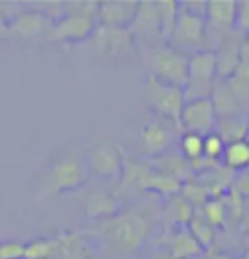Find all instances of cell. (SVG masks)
<instances>
[{
  "label": "cell",
  "mask_w": 249,
  "mask_h": 259,
  "mask_svg": "<svg viewBox=\"0 0 249 259\" xmlns=\"http://www.w3.org/2000/svg\"><path fill=\"white\" fill-rule=\"evenodd\" d=\"M217 82V58L214 52H196L190 57L188 84L184 87V101L210 97Z\"/></svg>",
  "instance_id": "cell-4"
},
{
  "label": "cell",
  "mask_w": 249,
  "mask_h": 259,
  "mask_svg": "<svg viewBox=\"0 0 249 259\" xmlns=\"http://www.w3.org/2000/svg\"><path fill=\"white\" fill-rule=\"evenodd\" d=\"M247 142H249V133H247Z\"/></svg>",
  "instance_id": "cell-36"
},
{
  "label": "cell",
  "mask_w": 249,
  "mask_h": 259,
  "mask_svg": "<svg viewBox=\"0 0 249 259\" xmlns=\"http://www.w3.org/2000/svg\"><path fill=\"white\" fill-rule=\"evenodd\" d=\"M87 213L92 219H111L118 213V205L116 201L113 200V196L106 193H94L91 194L89 201H87Z\"/></svg>",
  "instance_id": "cell-19"
},
{
  "label": "cell",
  "mask_w": 249,
  "mask_h": 259,
  "mask_svg": "<svg viewBox=\"0 0 249 259\" xmlns=\"http://www.w3.org/2000/svg\"><path fill=\"white\" fill-rule=\"evenodd\" d=\"M179 150L188 162L203 157V137L193 132H184L179 140Z\"/></svg>",
  "instance_id": "cell-23"
},
{
  "label": "cell",
  "mask_w": 249,
  "mask_h": 259,
  "mask_svg": "<svg viewBox=\"0 0 249 259\" xmlns=\"http://www.w3.org/2000/svg\"><path fill=\"white\" fill-rule=\"evenodd\" d=\"M24 246L19 242H0V259H22Z\"/></svg>",
  "instance_id": "cell-28"
},
{
  "label": "cell",
  "mask_w": 249,
  "mask_h": 259,
  "mask_svg": "<svg viewBox=\"0 0 249 259\" xmlns=\"http://www.w3.org/2000/svg\"><path fill=\"white\" fill-rule=\"evenodd\" d=\"M140 142L144 152L149 157H159L169 149L173 137L168 128L159 121H150L142 126L140 130Z\"/></svg>",
  "instance_id": "cell-14"
},
{
  "label": "cell",
  "mask_w": 249,
  "mask_h": 259,
  "mask_svg": "<svg viewBox=\"0 0 249 259\" xmlns=\"http://www.w3.org/2000/svg\"><path fill=\"white\" fill-rule=\"evenodd\" d=\"M217 113L210 97L186 101L181 111V128L205 137L215 132Z\"/></svg>",
  "instance_id": "cell-8"
},
{
  "label": "cell",
  "mask_w": 249,
  "mask_h": 259,
  "mask_svg": "<svg viewBox=\"0 0 249 259\" xmlns=\"http://www.w3.org/2000/svg\"><path fill=\"white\" fill-rule=\"evenodd\" d=\"M145 87L147 101L152 106V109L160 116L171 119L176 128H181V111L184 103H186L183 87L162 82L154 75H149Z\"/></svg>",
  "instance_id": "cell-5"
},
{
  "label": "cell",
  "mask_w": 249,
  "mask_h": 259,
  "mask_svg": "<svg viewBox=\"0 0 249 259\" xmlns=\"http://www.w3.org/2000/svg\"><path fill=\"white\" fill-rule=\"evenodd\" d=\"M201 215L212 227H222L225 222V215H227L224 200H220V198L206 200L205 205L201 206Z\"/></svg>",
  "instance_id": "cell-25"
},
{
  "label": "cell",
  "mask_w": 249,
  "mask_h": 259,
  "mask_svg": "<svg viewBox=\"0 0 249 259\" xmlns=\"http://www.w3.org/2000/svg\"><path fill=\"white\" fill-rule=\"evenodd\" d=\"M89 178V167L80 157H63L50 167L46 174V194L73 191L84 186Z\"/></svg>",
  "instance_id": "cell-6"
},
{
  "label": "cell",
  "mask_w": 249,
  "mask_h": 259,
  "mask_svg": "<svg viewBox=\"0 0 249 259\" xmlns=\"http://www.w3.org/2000/svg\"><path fill=\"white\" fill-rule=\"evenodd\" d=\"M89 164L87 167L94 170L96 174L104 176V178H118L123 176V162L124 157L116 147L101 145L91 150L89 154Z\"/></svg>",
  "instance_id": "cell-13"
},
{
  "label": "cell",
  "mask_w": 249,
  "mask_h": 259,
  "mask_svg": "<svg viewBox=\"0 0 249 259\" xmlns=\"http://www.w3.org/2000/svg\"><path fill=\"white\" fill-rule=\"evenodd\" d=\"M209 259H236V257L229 256V254H212Z\"/></svg>",
  "instance_id": "cell-32"
},
{
  "label": "cell",
  "mask_w": 249,
  "mask_h": 259,
  "mask_svg": "<svg viewBox=\"0 0 249 259\" xmlns=\"http://www.w3.org/2000/svg\"><path fill=\"white\" fill-rule=\"evenodd\" d=\"M236 27H237L239 31L247 32V34H249V0H242V2H237Z\"/></svg>",
  "instance_id": "cell-29"
},
{
  "label": "cell",
  "mask_w": 249,
  "mask_h": 259,
  "mask_svg": "<svg viewBox=\"0 0 249 259\" xmlns=\"http://www.w3.org/2000/svg\"><path fill=\"white\" fill-rule=\"evenodd\" d=\"M237 72H239V73H242V75L249 80V68H237Z\"/></svg>",
  "instance_id": "cell-33"
},
{
  "label": "cell",
  "mask_w": 249,
  "mask_h": 259,
  "mask_svg": "<svg viewBox=\"0 0 249 259\" xmlns=\"http://www.w3.org/2000/svg\"><path fill=\"white\" fill-rule=\"evenodd\" d=\"M215 133L225 143L247 140L249 133V114H232V116H219L215 124Z\"/></svg>",
  "instance_id": "cell-15"
},
{
  "label": "cell",
  "mask_w": 249,
  "mask_h": 259,
  "mask_svg": "<svg viewBox=\"0 0 249 259\" xmlns=\"http://www.w3.org/2000/svg\"><path fill=\"white\" fill-rule=\"evenodd\" d=\"M206 2L201 0H188L179 2L176 26H174L173 48H188L196 52H205V38H206V21H205Z\"/></svg>",
  "instance_id": "cell-2"
},
{
  "label": "cell",
  "mask_w": 249,
  "mask_h": 259,
  "mask_svg": "<svg viewBox=\"0 0 249 259\" xmlns=\"http://www.w3.org/2000/svg\"><path fill=\"white\" fill-rule=\"evenodd\" d=\"M58 254V240L55 239H36L24 246L22 259H55Z\"/></svg>",
  "instance_id": "cell-21"
},
{
  "label": "cell",
  "mask_w": 249,
  "mask_h": 259,
  "mask_svg": "<svg viewBox=\"0 0 249 259\" xmlns=\"http://www.w3.org/2000/svg\"><path fill=\"white\" fill-rule=\"evenodd\" d=\"M150 220L140 211H124L104 220L101 235L114 251H133L149 237Z\"/></svg>",
  "instance_id": "cell-1"
},
{
  "label": "cell",
  "mask_w": 249,
  "mask_h": 259,
  "mask_svg": "<svg viewBox=\"0 0 249 259\" xmlns=\"http://www.w3.org/2000/svg\"><path fill=\"white\" fill-rule=\"evenodd\" d=\"M50 19L45 16V14L39 12H24L21 16H17L11 24H9V32L17 36H24V38H31V36H36L39 32L50 29Z\"/></svg>",
  "instance_id": "cell-16"
},
{
  "label": "cell",
  "mask_w": 249,
  "mask_h": 259,
  "mask_svg": "<svg viewBox=\"0 0 249 259\" xmlns=\"http://www.w3.org/2000/svg\"><path fill=\"white\" fill-rule=\"evenodd\" d=\"M190 234L193 237L196 239V242L200 244L201 247H209L212 242H214V227H212L209 222L203 219V215L201 213H196L193 215V219L190 220Z\"/></svg>",
  "instance_id": "cell-24"
},
{
  "label": "cell",
  "mask_w": 249,
  "mask_h": 259,
  "mask_svg": "<svg viewBox=\"0 0 249 259\" xmlns=\"http://www.w3.org/2000/svg\"><path fill=\"white\" fill-rule=\"evenodd\" d=\"M224 167L232 172H242L249 169V142L237 140L225 143V150L222 155Z\"/></svg>",
  "instance_id": "cell-18"
},
{
  "label": "cell",
  "mask_w": 249,
  "mask_h": 259,
  "mask_svg": "<svg viewBox=\"0 0 249 259\" xmlns=\"http://www.w3.org/2000/svg\"><path fill=\"white\" fill-rule=\"evenodd\" d=\"M133 34L128 27L99 26L92 32V45L99 53L118 57L133 50Z\"/></svg>",
  "instance_id": "cell-11"
},
{
  "label": "cell",
  "mask_w": 249,
  "mask_h": 259,
  "mask_svg": "<svg viewBox=\"0 0 249 259\" xmlns=\"http://www.w3.org/2000/svg\"><path fill=\"white\" fill-rule=\"evenodd\" d=\"M224 150H225V142L215 132L203 137V157L214 162H219L222 159Z\"/></svg>",
  "instance_id": "cell-27"
},
{
  "label": "cell",
  "mask_w": 249,
  "mask_h": 259,
  "mask_svg": "<svg viewBox=\"0 0 249 259\" xmlns=\"http://www.w3.org/2000/svg\"><path fill=\"white\" fill-rule=\"evenodd\" d=\"M150 62L154 73L159 80L168 84L186 87L188 84V67H190V57H186L183 52L173 48V46H159L152 50Z\"/></svg>",
  "instance_id": "cell-7"
},
{
  "label": "cell",
  "mask_w": 249,
  "mask_h": 259,
  "mask_svg": "<svg viewBox=\"0 0 249 259\" xmlns=\"http://www.w3.org/2000/svg\"><path fill=\"white\" fill-rule=\"evenodd\" d=\"M237 17V2L236 0H209L205 11L206 21V38L210 34L219 36L220 39L236 27ZM205 38V41H206Z\"/></svg>",
  "instance_id": "cell-10"
},
{
  "label": "cell",
  "mask_w": 249,
  "mask_h": 259,
  "mask_svg": "<svg viewBox=\"0 0 249 259\" xmlns=\"http://www.w3.org/2000/svg\"><path fill=\"white\" fill-rule=\"evenodd\" d=\"M155 6H157V12H159L160 36H162V41H169L171 43L174 26H176L179 2H174V0H160V2H155Z\"/></svg>",
  "instance_id": "cell-20"
},
{
  "label": "cell",
  "mask_w": 249,
  "mask_h": 259,
  "mask_svg": "<svg viewBox=\"0 0 249 259\" xmlns=\"http://www.w3.org/2000/svg\"><path fill=\"white\" fill-rule=\"evenodd\" d=\"M239 259H249V252H246V254H244L242 257H239Z\"/></svg>",
  "instance_id": "cell-35"
},
{
  "label": "cell",
  "mask_w": 249,
  "mask_h": 259,
  "mask_svg": "<svg viewBox=\"0 0 249 259\" xmlns=\"http://www.w3.org/2000/svg\"><path fill=\"white\" fill-rule=\"evenodd\" d=\"M193 215H195L193 206L184 200V198H174V200H171L169 217L176 222V224H190Z\"/></svg>",
  "instance_id": "cell-26"
},
{
  "label": "cell",
  "mask_w": 249,
  "mask_h": 259,
  "mask_svg": "<svg viewBox=\"0 0 249 259\" xmlns=\"http://www.w3.org/2000/svg\"><path fill=\"white\" fill-rule=\"evenodd\" d=\"M157 164L160 172L168 174L171 178L178 179V181H181V178L186 179L188 170H191L190 162L184 159L183 155H164Z\"/></svg>",
  "instance_id": "cell-22"
},
{
  "label": "cell",
  "mask_w": 249,
  "mask_h": 259,
  "mask_svg": "<svg viewBox=\"0 0 249 259\" xmlns=\"http://www.w3.org/2000/svg\"><path fill=\"white\" fill-rule=\"evenodd\" d=\"M80 7H68L67 14L52 22L48 38L53 41H84L96 29L99 2H79Z\"/></svg>",
  "instance_id": "cell-3"
},
{
  "label": "cell",
  "mask_w": 249,
  "mask_h": 259,
  "mask_svg": "<svg viewBox=\"0 0 249 259\" xmlns=\"http://www.w3.org/2000/svg\"><path fill=\"white\" fill-rule=\"evenodd\" d=\"M9 32V22H7V17L4 16V12L0 11V34H7Z\"/></svg>",
  "instance_id": "cell-31"
},
{
  "label": "cell",
  "mask_w": 249,
  "mask_h": 259,
  "mask_svg": "<svg viewBox=\"0 0 249 259\" xmlns=\"http://www.w3.org/2000/svg\"><path fill=\"white\" fill-rule=\"evenodd\" d=\"M244 39H246L244 32L239 31L237 27L229 31L220 39L219 46H217L219 52H214L217 58V78L227 80L237 72L239 63H241V46Z\"/></svg>",
  "instance_id": "cell-9"
},
{
  "label": "cell",
  "mask_w": 249,
  "mask_h": 259,
  "mask_svg": "<svg viewBox=\"0 0 249 259\" xmlns=\"http://www.w3.org/2000/svg\"><path fill=\"white\" fill-rule=\"evenodd\" d=\"M152 259H171L169 256H164V254H157V256H154Z\"/></svg>",
  "instance_id": "cell-34"
},
{
  "label": "cell",
  "mask_w": 249,
  "mask_h": 259,
  "mask_svg": "<svg viewBox=\"0 0 249 259\" xmlns=\"http://www.w3.org/2000/svg\"><path fill=\"white\" fill-rule=\"evenodd\" d=\"M169 257L171 259H191L200 256L203 247L196 242V239L190 234V230H176L168 240Z\"/></svg>",
  "instance_id": "cell-17"
},
{
  "label": "cell",
  "mask_w": 249,
  "mask_h": 259,
  "mask_svg": "<svg viewBox=\"0 0 249 259\" xmlns=\"http://www.w3.org/2000/svg\"><path fill=\"white\" fill-rule=\"evenodd\" d=\"M234 191L241 194V196L249 198V169L242 170V172L236 176V179H234Z\"/></svg>",
  "instance_id": "cell-30"
},
{
  "label": "cell",
  "mask_w": 249,
  "mask_h": 259,
  "mask_svg": "<svg viewBox=\"0 0 249 259\" xmlns=\"http://www.w3.org/2000/svg\"><path fill=\"white\" fill-rule=\"evenodd\" d=\"M137 11V0H104V2H99L98 21L101 22V26L128 27L130 29Z\"/></svg>",
  "instance_id": "cell-12"
}]
</instances>
